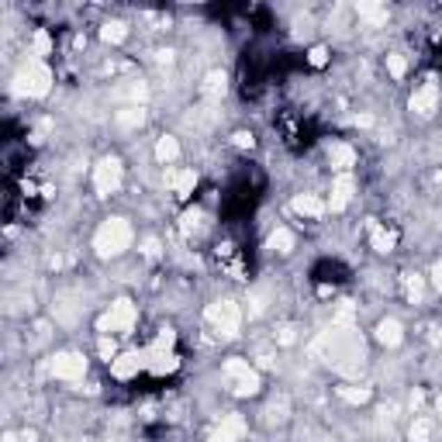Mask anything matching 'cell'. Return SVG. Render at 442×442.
I'll return each mask as SVG.
<instances>
[{"instance_id":"cell-1","label":"cell","mask_w":442,"mask_h":442,"mask_svg":"<svg viewBox=\"0 0 442 442\" xmlns=\"http://www.w3.org/2000/svg\"><path fill=\"white\" fill-rule=\"evenodd\" d=\"M128 242H132V225L125 218H107L93 235V249L100 256H118L128 249Z\"/></svg>"},{"instance_id":"cell-2","label":"cell","mask_w":442,"mask_h":442,"mask_svg":"<svg viewBox=\"0 0 442 442\" xmlns=\"http://www.w3.org/2000/svg\"><path fill=\"white\" fill-rule=\"evenodd\" d=\"M225 380H228V387H232V394H239V397H249V394H256L260 390V373L246 363V359H239V356H232V359H225Z\"/></svg>"},{"instance_id":"cell-3","label":"cell","mask_w":442,"mask_h":442,"mask_svg":"<svg viewBox=\"0 0 442 442\" xmlns=\"http://www.w3.org/2000/svg\"><path fill=\"white\" fill-rule=\"evenodd\" d=\"M52 87V70L42 63V59H31L21 73H17V93H28V97H45Z\"/></svg>"},{"instance_id":"cell-4","label":"cell","mask_w":442,"mask_h":442,"mask_svg":"<svg viewBox=\"0 0 442 442\" xmlns=\"http://www.w3.org/2000/svg\"><path fill=\"white\" fill-rule=\"evenodd\" d=\"M135 318H139V311H135V304L132 301H114L107 311H104V318L97 322V329L107 336V332H121V336H128L132 329H135Z\"/></svg>"},{"instance_id":"cell-5","label":"cell","mask_w":442,"mask_h":442,"mask_svg":"<svg viewBox=\"0 0 442 442\" xmlns=\"http://www.w3.org/2000/svg\"><path fill=\"white\" fill-rule=\"evenodd\" d=\"M204 318L218 329V336H235V332H239V322H242L235 301H214V304L204 311Z\"/></svg>"},{"instance_id":"cell-6","label":"cell","mask_w":442,"mask_h":442,"mask_svg":"<svg viewBox=\"0 0 442 442\" xmlns=\"http://www.w3.org/2000/svg\"><path fill=\"white\" fill-rule=\"evenodd\" d=\"M93 187H97L100 197H111V194L121 187V163H118V159L97 163V170H93Z\"/></svg>"},{"instance_id":"cell-7","label":"cell","mask_w":442,"mask_h":442,"mask_svg":"<svg viewBox=\"0 0 442 442\" xmlns=\"http://www.w3.org/2000/svg\"><path fill=\"white\" fill-rule=\"evenodd\" d=\"M84 373H87V359L80 353L52 356V377H59V380H84Z\"/></svg>"},{"instance_id":"cell-8","label":"cell","mask_w":442,"mask_h":442,"mask_svg":"<svg viewBox=\"0 0 442 442\" xmlns=\"http://www.w3.org/2000/svg\"><path fill=\"white\" fill-rule=\"evenodd\" d=\"M142 370H145V356L142 353L114 356V363H111V373H114L118 380H132V377H139Z\"/></svg>"},{"instance_id":"cell-9","label":"cell","mask_w":442,"mask_h":442,"mask_svg":"<svg viewBox=\"0 0 442 442\" xmlns=\"http://www.w3.org/2000/svg\"><path fill=\"white\" fill-rule=\"evenodd\" d=\"M436 104H439V87L429 80V84H422V87L411 93V111L415 114H422V118H429L432 111H436Z\"/></svg>"},{"instance_id":"cell-10","label":"cell","mask_w":442,"mask_h":442,"mask_svg":"<svg viewBox=\"0 0 442 442\" xmlns=\"http://www.w3.org/2000/svg\"><path fill=\"white\" fill-rule=\"evenodd\" d=\"M353 190H356L353 173H339L336 183H332V200H329V207H332V211H342V207L353 200Z\"/></svg>"},{"instance_id":"cell-11","label":"cell","mask_w":442,"mask_h":442,"mask_svg":"<svg viewBox=\"0 0 442 442\" xmlns=\"http://www.w3.org/2000/svg\"><path fill=\"white\" fill-rule=\"evenodd\" d=\"M246 432H249L246 418H242V415H228V418L218 425V432H214V439L211 442H235V439H242Z\"/></svg>"},{"instance_id":"cell-12","label":"cell","mask_w":442,"mask_h":442,"mask_svg":"<svg viewBox=\"0 0 442 442\" xmlns=\"http://www.w3.org/2000/svg\"><path fill=\"white\" fill-rule=\"evenodd\" d=\"M329 163H332L339 173H349V170H353V163H356L353 145H346V142H336V145L329 149Z\"/></svg>"},{"instance_id":"cell-13","label":"cell","mask_w":442,"mask_h":442,"mask_svg":"<svg viewBox=\"0 0 442 442\" xmlns=\"http://www.w3.org/2000/svg\"><path fill=\"white\" fill-rule=\"evenodd\" d=\"M294 211L304 214V218H322L325 204H322V197H315V194H297V197H294Z\"/></svg>"},{"instance_id":"cell-14","label":"cell","mask_w":442,"mask_h":442,"mask_svg":"<svg viewBox=\"0 0 442 442\" xmlns=\"http://www.w3.org/2000/svg\"><path fill=\"white\" fill-rule=\"evenodd\" d=\"M370 242H373V249H377V253H390V249H394V242H397V235H394V232H387L384 225H377V221H373V225H370Z\"/></svg>"},{"instance_id":"cell-15","label":"cell","mask_w":442,"mask_h":442,"mask_svg":"<svg viewBox=\"0 0 442 442\" xmlns=\"http://www.w3.org/2000/svg\"><path fill=\"white\" fill-rule=\"evenodd\" d=\"M377 339L384 342V346H397L404 336H401V322L397 318H384L380 325H377Z\"/></svg>"},{"instance_id":"cell-16","label":"cell","mask_w":442,"mask_h":442,"mask_svg":"<svg viewBox=\"0 0 442 442\" xmlns=\"http://www.w3.org/2000/svg\"><path fill=\"white\" fill-rule=\"evenodd\" d=\"M142 121H145V107H139V104H132V107H125V111H118V125L121 128H142Z\"/></svg>"},{"instance_id":"cell-17","label":"cell","mask_w":442,"mask_h":442,"mask_svg":"<svg viewBox=\"0 0 442 442\" xmlns=\"http://www.w3.org/2000/svg\"><path fill=\"white\" fill-rule=\"evenodd\" d=\"M225 84H228V77H225L221 70H214V73H207V80H204L200 93H204L207 100H214V97H221V93H225Z\"/></svg>"},{"instance_id":"cell-18","label":"cell","mask_w":442,"mask_h":442,"mask_svg":"<svg viewBox=\"0 0 442 442\" xmlns=\"http://www.w3.org/2000/svg\"><path fill=\"white\" fill-rule=\"evenodd\" d=\"M194 187H197V173L194 170H180V173H173V190H177V197H190L194 194Z\"/></svg>"},{"instance_id":"cell-19","label":"cell","mask_w":442,"mask_h":442,"mask_svg":"<svg viewBox=\"0 0 442 442\" xmlns=\"http://www.w3.org/2000/svg\"><path fill=\"white\" fill-rule=\"evenodd\" d=\"M177 156H180V145H177V139H170V135H163V139H159V145H156V159L170 166V163H173Z\"/></svg>"},{"instance_id":"cell-20","label":"cell","mask_w":442,"mask_h":442,"mask_svg":"<svg viewBox=\"0 0 442 442\" xmlns=\"http://www.w3.org/2000/svg\"><path fill=\"white\" fill-rule=\"evenodd\" d=\"M269 249H273V253H290V249H294V232H290V228H276V232L269 235Z\"/></svg>"},{"instance_id":"cell-21","label":"cell","mask_w":442,"mask_h":442,"mask_svg":"<svg viewBox=\"0 0 442 442\" xmlns=\"http://www.w3.org/2000/svg\"><path fill=\"white\" fill-rule=\"evenodd\" d=\"M404 294H408V301H411V304H422L425 283H422V276H418V273H408V276H404Z\"/></svg>"},{"instance_id":"cell-22","label":"cell","mask_w":442,"mask_h":442,"mask_svg":"<svg viewBox=\"0 0 442 442\" xmlns=\"http://www.w3.org/2000/svg\"><path fill=\"white\" fill-rule=\"evenodd\" d=\"M100 38H104V42H114V45H118V42H125V38H128V28H125L121 21H111V24H104Z\"/></svg>"},{"instance_id":"cell-23","label":"cell","mask_w":442,"mask_h":442,"mask_svg":"<svg viewBox=\"0 0 442 442\" xmlns=\"http://www.w3.org/2000/svg\"><path fill=\"white\" fill-rule=\"evenodd\" d=\"M429 436H432V422H429V418H415V425H411L408 439H411V442H429Z\"/></svg>"},{"instance_id":"cell-24","label":"cell","mask_w":442,"mask_h":442,"mask_svg":"<svg viewBox=\"0 0 442 442\" xmlns=\"http://www.w3.org/2000/svg\"><path fill=\"white\" fill-rule=\"evenodd\" d=\"M387 70H390V77H394V80H401V77L408 73V63L394 52V56H387Z\"/></svg>"},{"instance_id":"cell-25","label":"cell","mask_w":442,"mask_h":442,"mask_svg":"<svg viewBox=\"0 0 442 442\" xmlns=\"http://www.w3.org/2000/svg\"><path fill=\"white\" fill-rule=\"evenodd\" d=\"M339 394H342V397H346L349 404H363V401L370 397V390H366V387H359V390H353V387H342Z\"/></svg>"},{"instance_id":"cell-26","label":"cell","mask_w":442,"mask_h":442,"mask_svg":"<svg viewBox=\"0 0 442 442\" xmlns=\"http://www.w3.org/2000/svg\"><path fill=\"white\" fill-rule=\"evenodd\" d=\"M35 52H38V59L52 52V38H49V31H38V35H35Z\"/></svg>"},{"instance_id":"cell-27","label":"cell","mask_w":442,"mask_h":442,"mask_svg":"<svg viewBox=\"0 0 442 442\" xmlns=\"http://www.w3.org/2000/svg\"><path fill=\"white\" fill-rule=\"evenodd\" d=\"M432 287H436V290L442 294V260L432 266Z\"/></svg>"},{"instance_id":"cell-28","label":"cell","mask_w":442,"mask_h":442,"mask_svg":"<svg viewBox=\"0 0 442 442\" xmlns=\"http://www.w3.org/2000/svg\"><path fill=\"white\" fill-rule=\"evenodd\" d=\"M311 66H325V49H311Z\"/></svg>"},{"instance_id":"cell-29","label":"cell","mask_w":442,"mask_h":442,"mask_svg":"<svg viewBox=\"0 0 442 442\" xmlns=\"http://www.w3.org/2000/svg\"><path fill=\"white\" fill-rule=\"evenodd\" d=\"M276 339H280V346H290V342H294V329H280Z\"/></svg>"},{"instance_id":"cell-30","label":"cell","mask_w":442,"mask_h":442,"mask_svg":"<svg viewBox=\"0 0 442 442\" xmlns=\"http://www.w3.org/2000/svg\"><path fill=\"white\" fill-rule=\"evenodd\" d=\"M235 145H239V149H246V145H253V135H246V132H239V135H235Z\"/></svg>"},{"instance_id":"cell-31","label":"cell","mask_w":442,"mask_h":442,"mask_svg":"<svg viewBox=\"0 0 442 442\" xmlns=\"http://www.w3.org/2000/svg\"><path fill=\"white\" fill-rule=\"evenodd\" d=\"M436 408H439V418H442V394H439V404H436Z\"/></svg>"},{"instance_id":"cell-32","label":"cell","mask_w":442,"mask_h":442,"mask_svg":"<svg viewBox=\"0 0 442 442\" xmlns=\"http://www.w3.org/2000/svg\"><path fill=\"white\" fill-rule=\"evenodd\" d=\"M439 190H442V173H439Z\"/></svg>"}]
</instances>
